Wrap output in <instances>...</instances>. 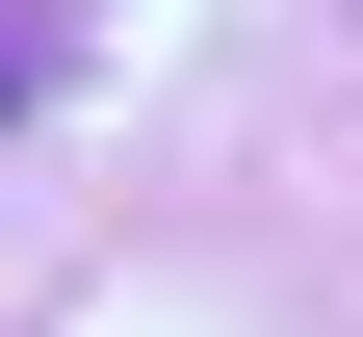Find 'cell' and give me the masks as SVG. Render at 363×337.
<instances>
[{
	"label": "cell",
	"mask_w": 363,
	"mask_h": 337,
	"mask_svg": "<svg viewBox=\"0 0 363 337\" xmlns=\"http://www.w3.org/2000/svg\"><path fill=\"white\" fill-rule=\"evenodd\" d=\"M0 104H26V53H0Z\"/></svg>",
	"instance_id": "1"
}]
</instances>
